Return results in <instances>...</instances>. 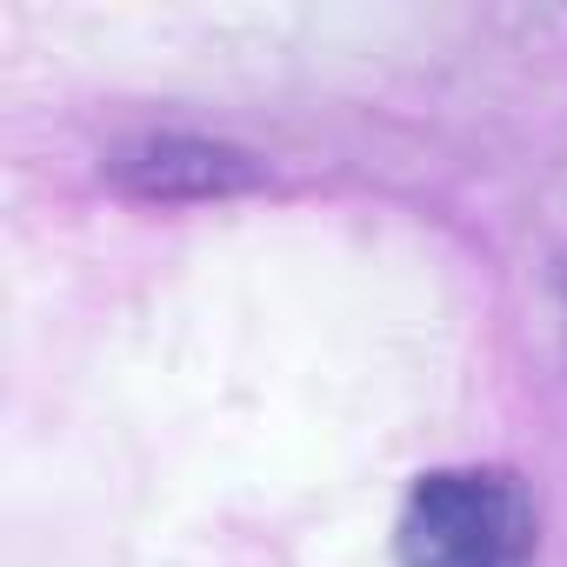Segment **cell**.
Instances as JSON below:
<instances>
[{
  "label": "cell",
  "instance_id": "6da1fadb",
  "mask_svg": "<svg viewBox=\"0 0 567 567\" xmlns=\"http://www.w3.org/2000/svg\"><path fill=\"white\" fill-rule=\"evenodd\" d=\"M534 501L507 467H434L394 520L401 567H534Z\"/></svg>",
  "mask_w": 567,
  "mask_h": 567
},
{
  "label": "cell",
  "instance_id": "7a4b0ae2",
  "mask_svg": "<svg viewBox=\"0 0 567 567\" xmlns=\"http://www.w3.org/2000/svg\"><path fill=\"white\" fill-rule=\"evenodd\" d=\"M101 174L134 194V200H161V207H181V200H227V194H247L267 181V167L247 154V147H227V141H200V134H141L127 147H114L101 161Z\"/></svg>",
  "mask_w": 567,
  "mask_h": 567
}]
</instances>
